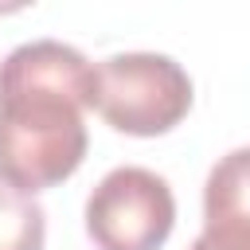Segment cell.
I'll return each mask as SVG.
<instances>
[{"instance_id":"obj_1","label":"cell","mask_w":250,"mask_h":250,"mask_svg":"<svg viewBox=\"0 0 250 250\" xmlns=\"http://www.w3.org/2000/svg\"><path fill=\"white\" fill-rule=\"evenodd\" d=\"M90 62L59 39H31L0 62V180L23 195L47 191L86 160Z\"/></svg>"},{"instance_id":"obj_2","label":"cell","mask_w":250,"mask_h":250,"mask_svg":"<svg viewBox=\"0 0 250 250\" xmlns=\"http://www.w3.org/2000/svg\"><path fill=\"white\" fill-rule=\"evenodd\" d=\"M90 109L129 137H160L191 109L188 70L156 51H125L90 66Z\"/></svg>"},{"instance_id":"obj_3","label":"cell","mask_w":250,"mask_h":250,"mask_svg":"<svg viewBox=\"0 0 250 250\" xmlns=\"http://www.w3.org/2000/svg\"><path fill=\"white\" fill-rule=\"evenodd\" d=\"M176 227V195L164 176L121 164L86 199V234L98 250H160Z\"/></svg>"},{"instance_id":"obj_4","label":"cell","mask_w":250,"mask_h":250,"mask_svg":"<svg viewBox=\"0 0 250 250\" xmlns=\"http://www.w3.org/2000/svg\"><path fill=\"white\" fill-rule=\"evenodd\" d=\"M250 152L234 148L223 156L203 188V234L191 250H250Z\"/></svg>"},{"instance_id":"obj_5","label":"cell","mask_w":250,"mask_h":250,"mask_svg":"<svg viewBox=\"0 0 250 250\" xmlns=\"http://www.w3.org/2000/svg\"><path fill=\"white\" fill-rule=\"evenodd\" d=\"M47 215L35 195H23L0 180V250H43Z\"/></svg>"}]
</instances>
